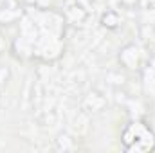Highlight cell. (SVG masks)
<instances>
[{
	"label": "cell",
	"instance_id": "1",
	"mask_svg": "<svg viewBox=\"0 0 155 153\" xmlns=\"http://www.w3.org/2000/svg\"><path fill=\"white\" fill-rule=\"evenodd\" d=\"M123 142L128 151H148L155 148V135L144 122L135 121L124 128Z\"/></svg>",
	"mask_w": 155,
	"mask_h": 153
}]
</instances>
